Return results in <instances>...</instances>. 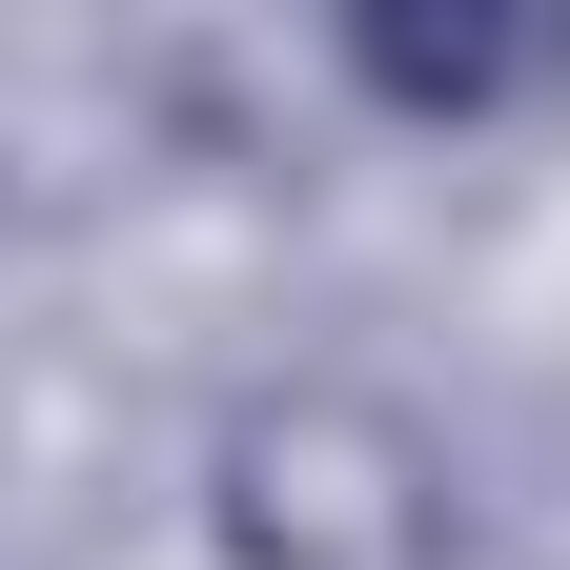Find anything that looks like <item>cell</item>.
<instances>
[{
    "label": "cell",
    "mask_w": 570,
    "mask_h": 570,
    "mask_svg": "<svg viewBox=\"0 0 570 570\" xmlns=\"http://www.w3.org/2000/svg\"><path fill=\"white\" fill-rule=\"evenodd\" d=\"M225 530H245V570H428L449 550L428 449L387 407H265L225 449Z\"/></svg>",
    "instance_id": "1"
},
{
    "label": "cell",
    "mask_w": 570,
    "mask_h": 570,
    "mask_svg": "<svg viewBox=\"0 0 570 570\" xmlns=\"http://www.w3.org/2000/svg\"><path fill=\"white\" fill-rule=\"evenodd\" d=\"M346 61H367L387 102H428V122H469V102H510V82H550L570 41H510V21H367Z\"/></svg>",
    "instance_id": "2"
}]
</instances>
